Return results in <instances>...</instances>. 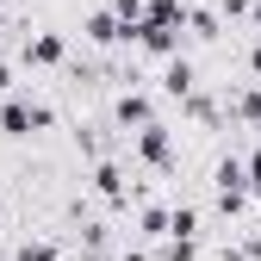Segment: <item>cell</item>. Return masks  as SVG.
Returning a JSON list of instances; mask_svg holds the SVG:
<instances>
[{
    "label": "cell",
    "instance_id": "cell-1",
    "mask_svg": "<svg viewBox=\"0 0 261 261\" xmlns=\"http://www.w3.org/2000/svg\"><path fill=\"white\" fill-rule=\"evenodd\" d=\"M243 168H249V193L261 199V143H249V149H243Z\"/></svg>",
    "mask_w": 261,
    "mask_h": 261
}]
</instances>
